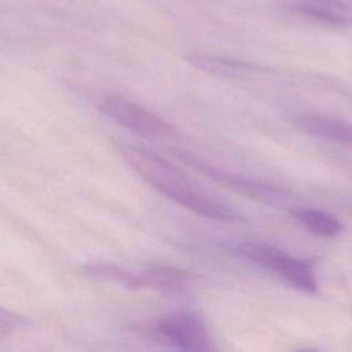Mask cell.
<instances>
[{
    "mask_svg": "<svg viewBox=\"0 0 352 352\" xmlns=\"http://www.w3.org/2000/svg\"><path fill=\"white\" fill-rule=\"evenodd\" d=\"M118 151L153 188L186 209L213 220L235 221L241 219V213L235 208L198 188L182 169L165 158L133 144H121Z\"/></svg>",
    "mask_w": 352,
    "mask_h": 352,
    "instance_id": "obj_1",
    "label": "cell"
},
{
    "mask_svg": "<svg viewBox=\"0 0 352 352\" xmlns=\"http://www.w3.org/2000/svg\"><path fill=\"white\" fill-rule=\"evenodd\" d=\"M235 252L256 265L276 274L292 287L304 293H316L318 280L308 260L294 257L270 242L245 241L235 246Z\"/></svg>",
    "mask_w": 352,
    "mask_h": 352,
    "instance_id": "obj_2",
    "label": "cell"
},
{
    "mask_svg": "<svg viewBox=\"0 0 352 352\" xmlns=\"http://www.w3.org/2000/svg\"><path fill=\"white\" fill-rule=\"evenodd\" d=\"M98 109L124 128L150 139L175 138L177 129L148 109L120 95H104L98 102Z\"/></svg>",
    "mask_w": 352,
    "mask_h": 352,
    "instance_id": "obj_3",
    "label": "cell"
},
{
    "mask_svg": "<svg viewBox=\"0 0 352 352\" xmlns=\"http://www.w3.org/2000/svg\"><path fill=\"white\" fill-rule=\"evenodd\" d=\"M173 155L183 164H186L188 168L205 175L208 179L213 180L214 183L224 186L230 190H234L242 195L254 198V199H261L268 204H278L285 199L286 192L278 187L260 183L248 177H243L241 175L231 173L226 169L217 168L208 161L194 155L190 151L180 150V148H173L172 150Z\"/></svg>",
    "mask_w": 352,
    "mask_h": 352,
    "instance_id": "obj_4",
    "label": "cell"
},
{
    "mask_svg": "<svg viewBox=\"0 0 352 352\" xmlns=\"http://www.w3.org/2000/svg\"><path fill=\"white\" fill-rule=\"evenodd\" d=\"M155 336L179 349L186 351H212L213 341L209 337L202 319L187 311L172 312L155 320L153 326Z\"/></svg>",
    "mask_w": 352,
    "mask_h": 352,
    "instance_id": "obj_5",
    "label": "cell"
},
{
    "mask_svg": "<svg viewBox=\"0 0 352 352\" xmlns=\"http://www.w3.org/2000/svg\"><path fill=\"white\" fill-rule=\"evenodd\" d=\"M278 6L287 12L331 26H352V7L344 0H278Z\"/></svg>",
    "mask_w": 352,
    "mask_h": 352,
    "instance_id": "obj_6",
    "label": "cell"
},
{
    "mask_svg": "<svg viewBox=\"0 0 352 352\" xmlns=\"http://www.w3.org/2000/svg\"><path fill=\"white\" fill-rule=\"evenodd\" d=\"M293 124L302 132L344 146H352V124L337 116L307 111L298 113Z\"/></svg>",
    "mask_w": 352,
    "mask_h": 352,
    "instance_id": "obj_7",
    "label": "cell"
},
{
    "mask_svg": "<svg viewBox=\"0 0 352 352\" xmlns=\"http://www.w3.org/2000/svg\"><path fill=\"white\" fill-rule=\"evenodd\" d=\"M290 214L307 230L324 238H333L342 231V223L326 210L297 206L290 209Z\"/></svg>",
    "mask_w": 352,
    "mask_h": 352,
    "instance_id": "obj_8",
    "label": "cell"
},
{
    "mask_svg": "<svg viewBox=\"0 0 352 352\" xmlns=\"http://www.w3.org/2000/svg\"><path fill=\"white\" fill-rule=\"evenodd\" d=\"M146 287L164 294L179 293L188 285L187 272L170 265H153L143 271Z\"/></svg>",
    "mask_w": 352,
    "mask_h": 352,
    "instance_id": "obj_9",
    "label": "cell"
},
{
    "mask_svg": "<svg viewBox=\"0 0 352 352\" xmlns=\"http://www.w3.org/2000/svg\"><path fill=\"white\" fill-rule=\"evenodd\" d=\"M84 271L92 276H96L113 283H118L129 289L146 287L142 272H132L113 263H102V261L89 263L84 265Z\"/></svg>",
    "mask_w": 352,
    "mask_h": 352,
    "instance_id": "obj_10",
    "label": "cell"
},
{
    "mask_svg": "<svg viewBox=\"0 0 352 352\" xmlns=\"http://www.w3.org/2000/svg\"><path fill=\"white\" fill-rule=\"evenodd\" d=\"M22 323L21 316H16L12 312H8L6 309H1L0 315V340H4L8 331H12Z\"/></svg>",
    "mask_w": 352,
    "mask_h": 352,
    "instance_id": "obj_11",
    "label": "cell"
}]
</instances>
